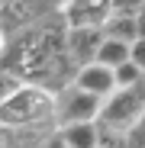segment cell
<instances>
[{
  "label": "cell",
  "mask_w": 145,
  "mask_h": 148,
  "mask_svg": "<svg viewBox=\"0 0 145 148\" xmlns=\"http://www.w3.org/2000/svg\"><path fill=\"white\" fill-rule=\"evenodd\" d=\"M113 74H116V90H126V87H135V84L145 81V71L135 61H126L123 68H116Z\"/></svg>",
  "instance_id": "obj_10"
},
{
  "label": "cell",
  "mask_w": 145,
  "mask_h": 148,
  "mask_svg": "<svg viewBox=\"0 0 145 148\" xmlns=\"http://www.w3.org/2000/svg\"><path fill=\"white\" fill-rule=\"evenodd\" d=\"M132 61H135V64L145 71V39H139V42L132 45Z\"/></svg>",
  "instance_id": "obj_12"
},
{
  "label": "cell",
  "mask_w": 145,
  "mask_h": 148,
  "mask_svg": "<svg viewBox=\"0 0 145 148\" xmlns=\"http://www.w3.org/2000/svg\"><path fill=\"white\" fill-rule=\"evenodd\" d=\"M107 42L103 29H71L68 36V55L78 68L97 64V55H100V45Z\"/></svg>",
  "instance_id": "obj_6"
},
{
  "label": "cell",
  "mask_w": 145,
  "mask_h": 148,
  "mask_svg": "<svg viewBox=\"0 0 145 148\" xmlns=\"http://www.w3.org/2000/svg\"><path fill=\"white\" fill-rule=\"evenodd\" d=\"M126 61H132V45H126V42H113V39H107L103 45H100V55H97V64H103V68H123Z\"/></svg>",
  "instance_id": "obj_9"
},
{
  "label": "cell",
  "mask_w": 145,
  "mask_h": 148,
  "mask_svg": "<svg viewBox=\"0 0 145 148\" xmlns=\"http://www.w3.org/2000/svg\"><path fill=\"white\" fill-rule=\"evenodd\" d=\"M61 16L71 29H103V23L113 16L110 0H68L61 3Z\"/></svg>",
  "instance_id": "obj_4"
},
{
  "label": "cell",
  "mask_w": 145,
  "mask_h": 148,
  "mask_svg": "<svg viewBox=\"0 0 145 148\" xmlns=\"http://www.w3.org/2000/svg\"><path fill=\"white\" fill-rule=\"evenodd\" d=\"M139 39H145V3L139 10Z\"/></svg>",
  "instance_id": "obj_13"
},
{
  "label": "cell",
  "mask_w": 145,
  "mask_h": 148,
  "mask_svg": "<svg viewBox=\"0 0 145 148\" xmlns=\"http://www.w3.org/2000/svg\"><path fill=\"white\" fill-rule=\"evenodd\" d=\"M142 116H145V81L135 84V87H126V90H116L110 100H103V110H100L97 126L126 135Z\"/></svg>",
  "instance_id": "obj_2"
},
{
  "label": "cell",
  "mask_w": 145,
  "mask_h": 148,
  "mask_svg": "<svg viewBox=\"0 0 145 148\" xmlns=\"http://www.w3.org/2000/svg\"><path fill=\"white\" fill-rule=\"evenodd\" d=\"M139 10L142 3H113V16L103 23V36L113 42H139Z\"/></svg>",
  "instance_id": "obj_5"
},
{
  "label": "cell",
  "mask_w": 145,
  "mask_h": 148,
  "mask_svg": "<svg viewBox=\"0 0 145 148\" xmlns=\"http://www.w3.org/2000/svg\"><path fill=\"white\" fill-rule=\"evenodd\" d=\"M61 135H65L68 148H100V129H97V122H84V126L61 129Z\"/></svg>",
  "instance_id": "obj_8"
},
{
  "label": "cell",
  "mask_w": 145,
  "mask_h": 148,
  "mask_svg": "<svg viewBox=\"0 0 145 148\" xmlns=\"http://www.w3.org/2000/svg\"><path fill=\"white\" fill-rule=\"evenodd\" d=\"M126 148H145V116L126 132Z\"/></svg>",
  "instance_id": "obj_11"
},
{
  "label": "cell",
  "mask_w": 145,
  "mask_h": 148,
  "mask_svg": "<svg viewBox=\"0 0 145 148\" xmlns=\"http://www.w3.org/2000/svg\"><path fill=\"white\" fill-rule=\"evenodd\" d=\"M74 87L100 97V100H110V97L116 93V74H113V68H103V64H87V68L78 71Z\"/></svg>",
  "instance_id": "obj_7"
},
{
  "label": "cell",
  "mask_w": 145,
  "mask_h": 148,
  "mask_svg": "<svg viewBox=\"0 0 145 148\" xmlns=\"http://www.w3.org/2000/svg\"><path fill=\"white\" fill-rule=\"evenodd\" d=\"M0 119L7 129H32L55 122V93L26 84L10 100H0ZM58 126V122H55Z\"/></svg>",
  "instance_id": "obj_1"
},
{
  "label": "cell",
  "mask_w": 145,
  "mask_h": 148,
  "mask_svg": "<svg viewBox=\"0 0 145 148\" xmlns=\"http://www.w3.org/2000/svg\"><path fill=\"white\" fill-rule=\"evenodd\" d=\"M103 110V100L93 97L81 87H65L61 93H55V122L58 129H71V126H84V122H97Z\"/></svg>",
  "instance_id": "obj_3"
}]
</instances>
